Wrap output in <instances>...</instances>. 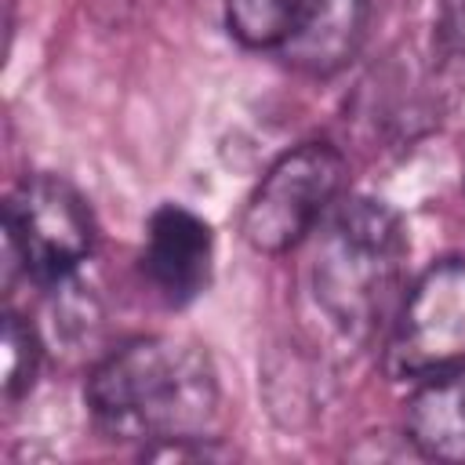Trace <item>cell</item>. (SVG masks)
<instances>
[{"label": "cell", "mask_w": 465, "mask_h": 465, "mask_svg": "<svg viewBox=\"0 0 465 465\" xmlns=\"http://www.w3.org/2000/svg\"><path fill=\"white\" fill-rule=\"evenodd\" d=\"M87 407L94 425L124 443L203 440L218 414V374L200 345L149 334L124 341L91 371Z\"/></svg>", "instance_id": "1"}, {"label": "cell", "mask_w": 465, "mask_h": 465, "mask_svg": "<svg viewBox=\"0 0 465 465\" xmlns=\"http://www.w3.org/2000/svg\"><path fill=\"white\" fill-rule=\"evenodd\" d=\"M407 232L381 200H349L323 225L312 251V294L352 341H371L403 302Z\"/></svg>", "instance_id": "2"}, {"label": "cell", "mask_w": 465, "mask_h": 465, "mask_svg": "<svg viewBox=\"0 0 465 465\" xmlns=\"http://www.w3.org/2000/svg\"><path fill=\"white\" fill-rule=\"evenodd\" d=\"M345 185V156L331 142L287 149L254 185L240 232L262 254H283L302 243L331 211Z\"/></svg>", "instance_id": "3"}, {"label": "cell", "mask_w": 465, "mask_h": 465, "mask_svg": "<svg viewBox=\"0 0 465 465\" xmlns=\"http://www.w3.org/2000/svg\"><path fill=\"white\" fill-rule=\"evenodd\" d=\"M94 232L87 200L58 174H33L7 196V254L44 287L62 283L91 254Z\"/></svg>", "instance_id": "4"}, {"label": "cell", "mask_w": 465, "mask_h": 465, "mask_svg": "<svg viewBox=\"0 0 465 465\" xmlns=\"http://www.w3.org/2000/svg\"><path fill=\"white\" fill-rule=\"evenodd\" d=\"M465 363V258L429 265L403 294L385 367L396 381H425Z\"/></svg>", "instance_id": "5"}, {"label": "cell", "mask_w": 465, "mask_h": 465, "mask_svg": "<svg viewBox=\"0 0 465 465\" xmlns=\"http://www.w3.org/2000/svg\"><path fill=\"white\" fill-rule=\"evenodd\" d=\"M214 236L211 225L182 203H163L145 232V276L167 305H189L211 280Z\"/></svg>", "instance_id": "6"}, {"label": "cell", "mask_w": 465, "mask_h": 465, "mask_svg": "<svg viewBox=\"0 0 465 465\" xmlns=\"http://www.w3.org/2000/svg\"><path fill=\"white\" fill-rule=\"evenodd\" d=\"M367 18H371V0H316L305 25L280 54L294 69L327 76L360 51Z\"/></svg>", "instance_id": "7"}, {"label": "cell", "mask_w": 465, "mask_h": 465, "mask_svg": "<svg viewBox=\"0 0 465 465\" xmlns=\"http://www.w3.org/2000/svg\"><path fill=\"white\" fill-rule=\"evenodd\" d=\"M407 436L425 458L465 461V363L418 381L407 403Z\"/></svg>", "instance_id": "8"}, {"label": "cell", "mask_w": 465, "mask_h": 465, "mask_svg": "<svg viewBox=\"0 0 465 465\" xmlns=\"http://www.w3.org/2000/svg\"><path fill=\"white\" fill-rule=\"evenodd\" d=\"M316 0H225L229 33L254 51H283Z\"/></svg>", "instance_id": "9"}, {"label": "cell", "mask_w": 465, "mask_h": 465, "mask_svg": "<svg viewBox=\"0 0 465 465\" xmlns=\"http://www.w3.org/2000/svg\"><path fill=\"white\" fill-rule=\"evenodd\" d=\"M40 371V338L18 312L4 316V396L18 400L33 389Z\"/></svg>", "instance_id": "10"}]
</instances>
